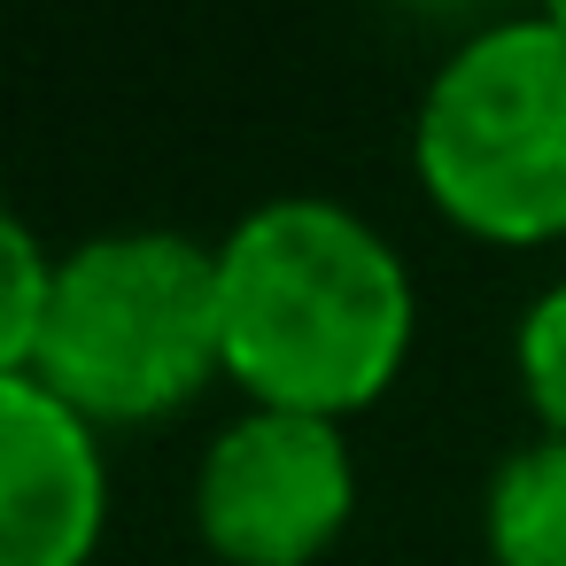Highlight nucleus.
<instances>
[{"label":"nucleus","mask_w":566,"mask_h":566,"mask_svg":"<svg viewBox=\"0 0 566 566\" xmlns=\"http://www.w3.org/2000/svg\"><path fill=\"white\" fill-rule=\"evenodd\" d=\"M411 171L473 241H566V24L520 17L465 40L419 102Z\"/></svg>","instance_id":"3"},{"label":"nucleus","mask_w":566,"mask_h":566,"mask_svg":"<svg viewBox=\"0 0 566 566\" xmlns=\"http://www.w3.org/2000/svg\"><path fill=\"white\" fill-rule=\"evenodd\" d=\"M226 380L256 411L349 419L380 403L411 357L419 295L403 256L342 202L287 195L218 241Z\"/></svg>","instance_id":"1"},{"label":"nucleus","mask_w":566,"mask_h":566,"mask_svg":"<svg viewBox=\"0 0 566 566\" xmlns=\"http://www.w3.org/2000/svg\"><path fill=\"white\" fill-rule=\"evenodd\" d=\"M489 558L496 566H566V442L535 434L489 473Z\"/></svg>","instance_id":"6"},{"label":"nucleus","mask_w":566,"mask_h":566,"mask_svg":"<svg viewBox=\"0 0 566 566\" xmlns=\"http://www.w3.org/2000/svg\"><path fill=\"white\" fill-rule=\"evenodd\" d=\"M551 17H558V24H566V9H551Z\"/></svg>","instance_id":"9"},{"label":"nucleus","mask_w":566,"mask_h":566,"mask_svg":"<svg viewBox=\"0 0 566 566\" xmlns=\"http://www.w3.org/2000/svg\"><path fill=\"white\" fill-rule=\"evenodd\" d=\"M357 512V450L342 419L241 411L195 473V527L226 566H318Z\"/></svg>","instance_id":"4"},{"label":"nucleus","mask_w":566,"mask_h":566,"mask_svg":"<svg viewBox=\"0 0 566 566\" xmlns=\"http://www.w3.org/2000/svg\"><path fill=\"white\" fill-rule=\"evenodd\" d=\"M109 520L102 434L32 373L0 380V566H86Z\"/></svg>","instance_id":"5"},{"label":"nucleus","mask_w":566,"mask_h":566,"mask_svg":"<svg viewBox=\"0 0 566 566\" xmlns=\"http://www.w3.org/2000/svg\"><path fill=\"white\" fill-rule=\"evenodd\" d=\"M512 365H520V396H527L535 427L566 442V280L527 303L520 342H512Z\"/></svg>","instance_id":"8"},{"label":"nucleus","mask_w":566,"mask_h":566,"mask_svg":"<svg viewBox=\"0 0 566 566\" xmlns=\"http://www.w3.org/2000/svg\"><path fill=\"white\" fill-rule=\"evenodd\" d=\"M48 295H55V256L40 249V233L9 202H0V380L32 373L40 326H48Z\"/></svg>","instance_id":"7"},{"label":"nucleus","mask_w":566,"mask_h":566,"mask_svg":"<svg viewBox=\"0 0 566 566\" xmlns=\"http://www.w3.org/2000/svg\"><path fill=\"white\" fill-rule=\"evenodd\" d=\"M218 373H226L218 249L164 226H133L55 256L32 380L55 403H71L94 434L156 427L187 411Z\"/></svg>","instance_id":"2"}]
</instances>
